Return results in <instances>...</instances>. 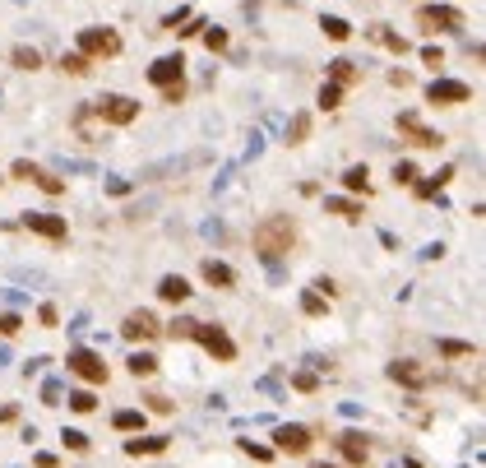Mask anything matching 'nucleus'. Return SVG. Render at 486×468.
<instances>
[{
  "label": "nucleus",
  "instance_id": "f257e3e1",
  "mask_svg": "<svg viewBox=\"0 0 486 468\" xmlns=\"http://www.w3.org/2000/svg\"><path fill=\"white\" fill-rule=\"evenodd\" d=\"M292 241H297V223L288 214H274V218H264L255 227V250L264 260H278L283 250H292Z\"/></svg>",
  "mask_w": 486,
  "mask_h": 468
},
{
  "label": "nucleus",
  "instance_id": "f03ea898",
  "mask_svg": "<svg viewBox=\"0 0 486 468\" xmlns=\"http://www.w3.org/2000/svg\"><path fill=\"white\" fill-rule=\"evenodd\" d=\"M185 339H195L199 348H209L218 362H236V344L227 339V329H223V325H204V320H190V325H185Z\"/></svg>",
  "mask_w": 486,
  "mask_h": 468
},
{
  "label": "nucleus",
  "instance_id": "7ed1b4c3",
  "mask_svg": "<svg viewBox=\"0 0 486 468\" xmlns=\"http://www.w3.org/2000/svg\"><path fill=\"white\" fill-rule=\"evenodd\" d=\"M417 24L426 32H454V28H463V15H458L454 5H422L417 10Z\"/></svg>",
  "mask_w": 486,
  "mask_h": 468
},
{
  "label": "nucleus",
  "instance_id": "20e7f679",
  "mask_svg": "<svg viewBox=\"0 0 486 468\" xmlns=\"http://www.w3.org/2000/svg\"><path fill=\"white\" fill-rule=\"evenodd\" d=\"M97 116L102 121H111V125H130L139 116V102H130V97H121V93H106V97H97Z\"/></svg>",
  "mask_w": 486,
  "mask_h": 468
},
{
  "label": "nucleus",
  "instance_id": "39448f33",
  "mask_svg": "<svg viewBox=\"0 0 486 468\" xmlns=\"http://www.w3.org/2000/svg\"><path fill=\"white\" fill-rule=\"evenodd\" d=\"M79 47H84V56H116L121 51V37L111 28H84L79 32Z\"/></svg>",
  "mask_w": 486,
  "mask_h": 468
},
{
  "label": "nucleus",
  "instance_id": "423d86ee",
  "mask_svg": "<svg viewBox=\"0 0 486 468\" xmlns=\"http://www.w3.org/2000/svg\"><path fill=\"white\" fill-rule=\"evenodd\" d=\"M426 97H431V102H445V107H458V102H468V97H472V88L463 84V79H431Z\"/></svg>",
  "mask_w": 486,
  "mask_h": 468
},
{
  "label": "nucleus",
  "instance_id": "0eeeda50",
  "mask_svg": "<svg viewBox=\"0 0 486 468\" xmlns=\"http://www.w3.org/2000/svg\"><path fill=\"white\" fill-rule=\"evenodd\" d=\"M65 366H70L79 380H88V385H106V362L97 357V353H75Z\"/></svg>",
  "mask_w": 486,
  "mask_h": 468
},
{
  "label": "nucleus",
  "instance_id": "6e6552de",
  "mask_svg": "<svg viewBox=\"0 0 486 468\" xmlns=\"http://www.w3.org/2000/svg\"><path fill=\"white\" fill-rule=\"evenodd\" d=\"M274 450L306 454V450H310V431H306V427H278V431H274Z\"/></svg>",
  "mask_w": 486,
  "mask_h": 468
},
{
  "label": "nucleus",
  "instance_id": "1a4fd4ad",
  "mask_svg": "<svg viewBox=\"0 0 486 468\" xmlns=\"http://www.w3.org/2000/svg\"><path fill=\"white\" fill-rule=\"evenodd\" d=\"M389 380L408 385V390H422L431 375H426V366H417V362H389Z\"/></svg>",
  "mask_w": 486,
  "mask_h": 468
},
{
  "label": "nucleus",
  "instance_id": "9d476101",
  "mask_svg": "<svg viewBox=\"0 0 486 468\" xmlns=\"http://www.w3.org/2000/svg\"><path fill=\"white\" fill-rule=\"evenodd\" d=\"M398 130H408L412 144H422V149H440V144H445L440 130H426V125L417 121V116H398Z\"/></svg>",
  "mask_w": 486,
  "mask_h": 468
},
{
  "label": "nucleus",
  "instance_id": "9b49d317",
  "mask_svg": "<svg viewBox=\"0 0 486 468\" xmlns=\"http://www.w3.org/2000/svg\"><path fill=\"white\" fill-rule=\"evenodd\" d=\"M181 56H162V61H153L149 65V84H158V88H167V84H176L181 79Z\"/></svg>",
  "mask_w": 486,
  "mask_h": 468
},
{
  "label": "nucleus",
  "instance_id": "f8f14e48",
  "mask_svg": "<svg viewBox=\"0 0 486 468\" xmlns=\"http://www.w3.org/2000/svg\"><path fill=\"white\" fill-rule=\"evenodd\" d=\"M24 223H28L32 232L51 236V241H65V236H70V227H65V218H51V214H24Z\"/></svg>",
  "mask_w": 486,
  "mask_h": 468
},
{
  "label": "nucleus",
  "instance_id": "ddd939ff",
  "mask_svg": "<svg viewBox=\"0 0 486 468\" xmlns=\"http://www.w3.org/2000/svg\"><path fill=\"white\" fill-rule=\"evenodd\" d=\"M125 339H158L162 329H158V320H153L149 311H135V315H125Z\"/></svg>",
  "mask_w": 486,
  "mask_h": 468
},
{
  "label": "nucleus",
  "instance_id": "4468645a",
  "mask_svg": "<svg viewBox=\"0 0 486 468\" xmlns=\"http://www.w3.org/2000/svg\"><path fill=\"white\" fill-rule=\"evenodd\" d=\"M158 297H162V301H171V306H181L185 297H190V283H185L181 274H167V279L158 283Z\"/></svg>",
  "mask_w": 486,
  "mask_h": 468
},
{
  "label": "nucleus",
  "instance_id": "2eb2a0df",
  "mask_svg": "<svg viewBox=\"0 0 486 468\" xmlns=\"http://www.w3.org/2000/svg\"><path fill=\"white\" fill-rule=\"evenodd\" d=\"M199 274H204V283H213V288H232V283H236V274H232L223 260H204Z\"/></svg>",
  "mask_w": 486,
  "mask_h": 468
},
{
  "label": "nucleus",
  "instance_id": "dca6fc26",
  "mask_svg": "<svg viewBox=\"0 0 486 468\" xmlns=\"http://www.w3.org/2000/svg\"><path fill=\"white\" fill-rule=\"evenodd\" d=\"M167 450V436H144V440H125V454H162Z\"/></svg>",
  "mask_w": 486,
  "mask_h": 468
},
{
  "label": "nucleus",
  "instance_id": "f3484780",
  "mask_svg": "<svg viewBox=\"0 0 486 468\" xmlns=\"http://www.w3.org/2000/svg\"><path fill=\"white\" fill-rule=\"evenodd\" d=\"M338 450L348 454V464H357V468H362V464H366V454H371V450H366V440H357L352 431H348V436H338Z\"/></svg>",
  "mask_w": 486,
  "mask_h": 468
},
{
  "label": "nucleus",
  "instance_id": "a211bd4d",
  "mask_svg": "<svg viewBox=\"0 0 486 468\" xmlns=\"http://www.w3.org/2000/svg\"><path fill=\"white\" fill-rule=\"evenodd\" d=\"M329 79L343 88V84H357V79H362V70H357L352 61H334V65H329Z\"/></svg>",
  "mask_w": 486,
  "mask_h": 468
},
{
  "label": "nucleus",
  "instance_id": "6ab92c4d",
  "mask_svg": "<svg viewBox=\"0 0 486 468\" xmlns=\"http://www.w3.org/2000/svg\"><path fill=\"white\" fill-rule=\"evenodd\" d=\"M111 427H116V431H144V413H135V408H121V413L111 418Z\"/></svg>",
  "mask_w": 486,
  "mask_h": 468
},
{
  "label": "nucleus",
  "instance_id": "aec40b11",
  "mask_svg": "<svg viewBox=\"0 0 486 468\" xmlns=\"http://www.w3.org/2000/svg\"><path fill=\"white\" fill-rule=\"evenodd\" d=\"M319 28L329 32L334 42H348V37H352V24H348V19H338V15H329V19H324V24H319Z\"/></svg>",
  "mask_w": 486,
  "mask_h": 468
},
{
  "label": "nucleus",
  "instance_id": "412c9836",
  "mask_svg": "<svg viewBox=\"0 0 486 468\" xmlns=\"http://www.w3.org/2000/svg\"><path fill=\"white\" fill-rule=\"evenodd\" d=\"M306 135H310V116H306V111H297V116H292V125H288V144H301Z\"/></svg>",
  "mask_w": 486,
  "mask_h": 468
},
{
  "label": "nucleus",
  "instance_id": "4be33fe9",
  "mask_svg": "<svg viewBox=\"0 0 486 468\" xmlns=\"http://www.w3.org/2000/svg\"><path fill=\"white\" fill-rule=\"evenodd\" d=\"M158 371V357H153V353H135V357H130V375H153Z\"/></svg>",
  "mask_w": 486,
  "mask_h": 468
},
{
  "label": "nucleus",
  "instance_id": "5701e85b",
  "mask_svg": "<svg viewBox=\"0 0 486 468\" xmlns=\"http://www.w3.org/2000/svg\"><path fill=\"white\" fill-rule=\"evenodd\" d=\"M329 214H338V218L357 223V218H362V204H352V200H329Z\"/></svg>",
  "mask_w": 486,
  "mask_h": 468
},
{
  "label": "nucleus",
  "instance_id": "b1692460",
  "mask_svg": "<svg viewBox=\"0 0 486 468\" xmlns=\"http://www.w3.org/2000/svg\"><path fill=\"white\" fill-rule=\"evenodd\" d=\"M343 186H348V190H362V195H366V190H371V181H366V167H348V172H343Z\"/></svg>",
  "mask_w": 486,
  "mask_h": 468
},
{
  "label": "nucleus",
  "instance_id": "393cba45",
  "mask_svg": "<svg viewBox=\"0 0 486 468\" xmlns=\"http://www.w3.org/2000/svg\"><path fill=\"white\" fill-rule=\"evenodd\" d=\"M15 65H19V70H37V65H42V56H37L32 47H15Z\"/></svg>",
  "mask_w": 486,
  "mask_h": 468
},
{
  "label": "nucleus",
  "instance_id": "a878e982",
  "mask_svg": "<svg viewBox=\"0 0 486 468\" xmlns=\"http://www.w3.org/2000/svg\"><path fill=\"white\" fill-rule=\"evenodd\" d=\"M440 353H445V357H477V348H472V344H454V339H445Z\"/></svg>",
  "mask_w": 486,
  "mask_h": 468
},
{
  "label": "nucleus",
  "instance_id": "bb28decb",
  "mask_svg": "<svg viewBox=\"0 0 486 468\" xmlns=\"http://www.w3.org/2000/svg\"><path fill=\"white\" fill-rule=\"evenodd\" d=\"M70 408H75V413H93V408H97V399H93L88 390H75V394H70Z\"/></svg>",
  "mask_w": 486,
  "mask_h": 468
},
{
  "label": "nucleus",
  "instance_id": "cd10ccee",
  "mask_svg": "<svg viewBox=\"0 0 486 468\" xmlns=\"http://www.w3.org/2000/svg\"><path fill=\"white\" fill-rule=\"evenodd\" d=\"M338 102H343V88H338V84H329V88H319V107H324V111H334Z\"/></svg>",
  "mask_w": 486,
  "mask_h": 468
},
{
  "label": "nucleus",
  "instance_id": "c85d7f7f",
  "mask_svg": "<svg viewBox=\"0 0 486 468\" xmlns=\"http://www.w3.org/2000/svg\"><path fill=\"white\" fill-rule=\"evenodd\" d=\"M32 186H42L46 195H61V190H65V181H56V176H46L42 167H37V176H32Z\"/></svg>",
  "mask_w": 486,
  "mask_h": 468
},
{
  "label": "nucleus",
  "instance_id": "c756f323",
  "mask_svg": "<svg viewBox=\"0 0 486 468\" xmlns=\"http://www.w3.org/2000/svg\"><path fill=\"white\" fill-rule=\"evenodd\" d=\"M65 450H75V454H84V450H88V436H84V431H75V427H70V431H65Z\"/></svg>",
  "mask_w": 486,
  "mask_h": 468
},
{
  "label": "nucleus",
  "instance_id": "7c9ffc66",
  "mask_svg": "<svg viewBox=\"0 0 486 468\" xmlns=\"http://www.w3.org/2000/svg\"><path fill=\"white\" fill-rule=\"evenodd\" d=\"M61 70H70V75H88V56H79V51H75V56H65V61H61Z\"/></svg>",
  "mask_w": 486,
  "mask_h": 468
},
{
  "label": "nucleus",
  "instance_id": "2f4dec72",
  "mask_svg": "<svg viewBox=\"0 0 486 468\" xmlns=\"http://www.w3.org/2000/svg\"><path fill=\"white\" fill-rule=\"evenodd\" d=\"M375 42H384V47H389V51H398V56L408 51V42H403V37H394V32H380V28H375Z\"/></svg>",
  "mask_w": 486,
  "mask_h": 468
},
{
  "label": "nucleus",
  "instance_id": "473e14b6",
  "mask_svg": "<svg viewBox=\"0 0 486 468\" xmlns=\"http://www.w3.org/2000/svg\"><path fill=\"white\" fill-rule=\"evenodd\" d=\"M204 42H209V51H223V47H227V32H223V28H209V32H204Z\"/></svg>",
  "mask_w": 486,
  "mask_h": 468
},
{
  "label": "nucleus",
  "instance_id": "72a5a7b5",
  "mask_svg": "<svg viewBox=\"0 0 486 468\" xmlns=\"http://www.w3.org/2000/svg\"><path fill=\"white\" fill-rule=\"evenodd\" d=\"M394 181L412 186V181H417V167H412V162H398V167H394Z\"/></svg>",
  "mask_w": 486,
  "mask_h": 468
},
{
  "label": "nucleus",
  "instance_id": "f704fd0d",
  "mask_svg": "<svg viewBox=\"0 0 486 468\" xmlns=\"http://www.w3.org/2000/svg\"><path fill=\"white\" fill-rule=\"evenodd\" d=\"M301 311H306V315H324V301H319L315 292H306V297H301Z\"/></svg>",
  "mask_w": 486,
  "mask_h": 468
},
{
  "label": "nucleus",
  "instance_id": "c9c22d12",
  "mask_svg": "<svg viewBox=\"0 0 486 468\" xmlns=\"http://www.w3.org/2000/svg\"><path fill=\"white\" fill-rule=\"evenodd\" d=\"M42 404H61V385H56V380H46V385H42Z\"/></svg>",
  "mask_w": 486,
  "mask_h": 468
},
{
  "label": "nucleus",
  "instance_id": "e433bc0d",
  "mask_svg": "<svg viewBox=\"0 0 486 468\" xmlns=\"http://www.w3.org/2000/svg\"><path fill=\"white\" fill-rule=\"evenodd\" d=\"M241 450L250 454V459H269V454H274V450H269V445H250V440H241Z\"/></svg>",
  "mask_w": 486,
  "mask_h": 468
},
{
  "label": "nucleus",
  "instance_id": "4c0bfd02",
  "mask_svg": "<svg viewBox=\"0 0 486 468\" xmlns=\"http://www.w3.org/2000/svg\"><path fill=\"white\" fill-rule=\"evenodd\" d=\"M162 97H167V102H181V97H185V84H181V79H176V84H167V88H162Z\"/></svg>",
  "mask_w": 486,
  "mask_h": 468
},
{
  "label": "nucleus",
  "instance_id": "58836bf2",
  "mask_svg": "<svg viewBox=\"0 0 486 468\" xmlns=\"http://www.w3.org/2000/svg\"><path fill=\"white\" fill-rule=\"evenodd\" d=\"M15 176H19V181H32V176H37V167H32V162H15Z\"/></svg>",
  "mask_w": 486,
  "mask_h": 468
},
{
  "label": "nucleus",
  "instance_id": "ea45409f",
  "mask_svg": "<svg viewBox=\"0 0 486 468\" xmlns=\"http://www.w3.org/2000/svg\"><path fill=\"white\" fill-rule=\"evenodd\" d=\"M292 385H297V390H306V394H310V390H315V375H292Z\"/></svg>",
  "mask_w": 486,
  "mask_h": 468
},
{
  "label": "nucleus",
  "instance_id": "a19ab883",
  "mask_svg": "<svg viewBox=\"0 0 486 468\" xmlns=\"http://www.w3.org/2000/svg\"><path fill=\"white\" fill-rule=\"evenodd\" d=\"M37 320H42V325H56L61 315H56V306H42V311H37Z\"/></svg>",
  "mask_w": 486,
  "mask_h": 468
},
{
  "label": "nucleus",
  "instance_id": "79ce46f5",
  "mask_svg": "<svg viewBox=\"0 0 486 468\" xmlns=\"http://www.w3.org/2000/svg\"><path fill=\"white\" fill-rule=\"evenodd\" d=\"M19 325H24L19 315H5V320H0V329H5V334H19Z\"/></svg>",
  "mask_w": 486,
  "mask_h": 468
},
{
  "label": "nucleus",
  "instance_id": "37998d69",
  "mask_svg": "<svg viewBox=\"0 0 486 468\" xmlns=\"http://www.w3.org/2000/svg\"><path fill=\"white\" fill-rule=\"evenodd\" d=\"M149 408H153V413H171V399H162V394H153V404H149Z\"/></svg>",
  "mask_w": 486,
  "mask_h": 468
},
{
  "label": "nucleus",
  "instance_id": "c03bdc74",
  "mask_svg": "<svg viewBox=\"0 0 486 468\" xmlns=\"http://www.w3.org/2000/svg\"><path fill=\"white\" fill-rule=\"evenodd\" d=\"M422 56H426V65H440V61H445V51H440V47H426Z\"/></svg>",
  "mask_w": 486,
  "mask_h": 468
},
{
  "label": "nucleus",
  "instance_id": "a18cd8bd",
  "mask_svg": "<svg viewBox=\"0 0 486 468\" xmlns=\"http://www.w3.org/2000/svg\"><path fill=\"white\" fill-rule=\"evenodd\" d=\"M19 418V408L15 404H5V408H0V422H15Z\"/></svg>",
  "mask_w": 486,
  "mask_h": 468
}]
</instances>
